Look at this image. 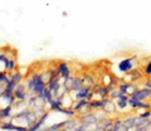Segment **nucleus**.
<instances>
[{
    "instance_id": "f257e3e1",
    "label": "nucleus",
    "mask_w": 151,
    "mask_h": 131,
    "mask_svg": "<svg viewBox=\"0 0 151 131\" xmlns=\"http://www.w3.org/2000/svg\"><path fill=\"white\" fill-rule=\"evenodd\" d=\"M14 96L18 101H25L32 96V93L27 90V86L23 85V83H18L14 88Z\"/></svg>"
},
{
    "instance_id": "f03ea898",
    "label": "nucleus",
    "mask_w": 151,
    "mask_h": 131,
    "mask_svg": "<svg viewBox=\"0 0 151 131\" xmlns=\"http://www.w3.org/2000/svg\"><path fill=\"white\" fill-rule=\"evenodd\" d=\"M131 98H134V100H139V101H145L147 100V98H151V90L150 88H137L134 93H131L130 95Z\"/></svg>"
},
{
    "instance_id": "7ed1b4c3",
    "label": "nucleus",
    "mask_w": 151,
    "mask_h": 131,
    "mask_svg": "<svg viewBox=\"0 0 151 131\" xmlns=\"http://www.w3.org/2000/svg\"><path fill=\"white\" fill-rule=\"evenodd\" d=\"M127 105H129V107L132 110H150V107H151V105L149 104V102L134 100V98H131V97H129Z\"/></svg>"
},
{
    "instance_id": "20e7f679",
    "label": "nucleus",
    "mask_w": 151,
    "mask_h": 131,
    "mask_svg": "<svg viewBox=\"0 0 151 131\" xmlns=\"http://www.w3.org/2000/svg\"><path fill=\"white\" fill-rule=\"evenodd\" d=\"M134 58H125V59H122L121 62L119 63V66H117V68H119V71L121 73H127V72H130L131 69H134L135 68V64H134Z\"/></svg>"
},
{
    "instance_id": "39448f33",
    "label": "nucleus",
    "mask_w": 151,
    "mask_h": 131,
    "mask_svg": "<svg viewBox=\"0 0 151 131\" xmlns=\"http://www.w3.org/2000/svg\"><path fill=\"white\" fill-rule=\"evenodd\" d=\"M137 86H135L132 82H126V81H122L121 83H119V86H117V90L120 92L125 93V95H131V93H134L136 90H137Z\"/></svg>"
},
{
    "instance_id": "423d86ee",
    "label": "nucleus",
    "mask_w": 151,
    "mask_h": 131,
    "mask_svg": "<svg viewBox=\"0 0 151 131\" xmlns=\"http://www.w3.org/2000/svg\"><path fill=\"white\" fill-rule=\"evenodd\" d=\"M125 74H126V76L124 77V81H126V82H135V81H139V79H141L144 77L142 71L139 69V68L131 69L130 72H127Z\"/></svg>"
},
{
    "instance_id": "0eeeda50",
    "label": "nucleus",
    "mask_w": 151,
    "mask_h": 131,
    "mask_svg": "<svg viewBox=\"0 0 151 131\" xmlns=\"http://www.w3.org/2000/svg\"><path fill=\"white\" fill-rule=\"evenodd\" d=\"M48 119H49V112L48 111L43 112L40 117L38 119L37 122H34L32 126H28V131H38V130H40L42 127H43V125L47 122V120Z\"/></svg>"
},
{
    "instance_id": "6e6552de",
    "label": "nucleus",
    "mask_w": 151,
    "mask_h": 131,
    "mask_svg": "<svg viewBox=\"0 0 151 131\" xmlns=\"http://www.w3.org/2000/svg\"><path fill=\"white\" fill-rule=\"evenodd\" d=\"M57 69H58L59 72V76L60 78H68L69 76H72V72H70V68L67 62H64V60H60V62H58V64H57Z\"/></svg>"
},
{
    "instance_id": "1a4fd4ad",
    "label": "nucleus",
    "mask_w": 151,
    "mask_h": 131,
    "mask_svg": "<svg viewBox=\"0 0 151 131\" xmlns=\"http://www.w3.org/2000/svg\"><path fill=\"white\" fill-rule=\"evenodd\" d=\"M92 91V88L91 87H88V86H83L81 90L76 92V96H72L73 98V101L76 100H86L87 96H88V93Z\"/></svg>"
},
{
    "instance_id": "9d476101",
    "label": "nucleus",
    "mask_w": 151,
    "mask_h": 131,
    "mask_svg": "<svg viewBox=\"0 0 151 131\" xmlns=\"http://www.w3.org/2000/svg\"><path fill=\"white\" fill-rule=\"evenodd\" d=\"M38 97H39V98H40V100H42V101H43V102H44V104H45V105H49V104H50V102H52V101H53V100H54V96H53V95H52V92H50V91H49V90H48V88H47V87L44 88V91H43V92H42V95H39V96H38Z\"/></svg>"
},
{
    "instance_id": "9b49d317",
    "label": "nucleus",
    "mask_w": 151,
    "mask_h": 131,
    "mask_svg": "<svg viewBox=\"0 0 151 131\" xmlns=\"http://www.w3.org/2000/svg\"><path fill=\"white\" fill-rule=\"evenodd\" d=\"M103 106H105V102H103L101 98L100 100H96L93 98L88 102V107L91 109V111H97V110H103Z\"/></svg>"
},
{
    "instance_id": "f8f14e48",
    "label": "nucleus",
    "mask_w": 151,
    "mask_h": 131,
    "mask_svg": "<svg viewBox=\"0 0 151 131\" xmlns=\"http://www.w3.org/2000/svg\"><path fill=\"white\" fill-rule=\"evenodd\" d=\"M88 102L89 101H87V100H76V101H73V104L70 105V109L74 110L76 112H79L83 107L88 106Z\"/></svg>"
},
{
    "instance_id": "ddd939ff",
    "label": "nucleus",
    "mask_w": 151,
    "mask_h": 131,
    "mask_svg": "<svg viewBox=\"0 0 151 131\" xmlns=\"http://www.w3.org/2000/svg\"><path fill=\"white\" fill-rule=\"evenodd\" d=\"M82 87H83L82 78L79 76H74L73 77V83H72V91H70V92H77V91L81 90Z\"/></svg>"
},
{
    "instance_id": "4468645a",
    "label": "nucleus",
    "mask_w": 151,
    "mask_h": 131,
    "mask_svg": "<svg viewBox=\"0 0 151 131\" xmlns=\"http://www.w3.org/2000/svg\"><path fill=\"white\" fill-rule=\"evenodd\" d=\"M10 81L14 82L15 85H18V83H22L23 81V74L18 71V69H15L14 72L10 73Z\"/></svg>"
},
{
    "instance_id": "2eb2a0df",
    "label": "nucleus",
    "mask_w": 151,
    "mask_h": 131,
    "mask_svg": "<svg viewBox=\"0 0 151 131\" xmlns=\"http://www.w3.org/2000/svg\"><path fill=\"white\" fill-rule=\"evenodd\" d=\"M63 107L62 102H60L58 98H54L53 101L49 104V111H55V112H59V110Z\"/></svg>"
},
{
    "instance_id": "dca6fc26",
    "label": "nucleus",
    "mask_w": 151,
    "mask_h": 131,
    "mask_svg": "<svg viewBox=\"0 0 151 131\" xmlns=\"http://www.w3.org/2000/svg\"><path fill=\"white\" fill-rule=\"evenodd\" d=\"M17 68H18L17 67V60L14 59V58H9L8 63H6V67H5V71L9 72V73H12V72L15 71Z\"/></svg>"
},
{
    "instance_id": "f3484780",
    "label": "nucleus",
    "mask_w": 151,
    "mask_h": 131,
    "mask_svg": "<svg viewBox=\"0 0 151 131\" xmlns=\"http://www.w3.org/2000/svg\"><path fill=\"white\" fill-rule=\"evenodd\" d=\"M116 101V109L119 110V111H126L127 110V107H129V105H127V101L125 100H121V98H117Z\"/></svg>"
},
{
    "instance_id": "a211bd4d",
    "label": "nucleus",
    "mask_w": 151,
    "mask_h": 131,
    "mask_svg": "<svg viewBox=\"0 0 151 131\" xmlns=\"http://www.w3.org/2000/svg\"><path fill=\"white\" fill-rule=\"evenodd\" d=\"M59 112L65 115V116H68V117H76V116H77V112L74 110H72L70 107H62V109L59 110Z\"/></svg>"
},
{
    "instance_id": "6ab92c4d",
    "label": "nucleus",
    "mask_w": 151,
    "mask_h": 131,
    "mask_svg": "<svg viewBox=\"0 0 151 131\" xmlns=\"http://www.w3.org/2000/svg\"><path fill=\"white\" fill-rule=\"evenodd\" d=\"M82 82H83V86H88V87H92V86L94 85L93 77H92V76H88V74L82 78Z\"/></svg>"
},
{
    "instance_id": "aec40b11",
    "label": "nucleus",
    "mask_w": 151,
    "mask_h": 131,
    "mask_svg": "<svg viewBox=\"0 0 151 131\" xmlns=\"http://www.w3.org/2000/svg\"><path fill=\"white\" fill-rule=\"evenodd\" d=\"M64 124H65L64 121H60V122H57V124H54V125L49 126L48 130H49V131H58V130H60V129L64 127Z\"/></svg>"
},
{
    "instance_id": "412c9836",
    "label": "nucleus",
    "mask_w": 151,
    "mask_h": 131,
    "mask_svg": "<svg viewBox=\"0 0 151 131\" xmlns=\"http://www.w3.org/2000/svg\"><path fill=\"white\" fill-rule=\"evenodd\" d=\"M102 85L103 86H108L110 83L112 82V76H110V74H103V78H102Z\"/></svg>"
},
{
    "instance_id": "4be33fe9",
    "label": "nucleus",
    "mask_w": 151,
    "mask_h": 131,
    "mask_svg": "<svg viewBox=\"0 0 151 131\" xmlns=\"http://www.w3.org/2000/svg\"><path fill=\"white\" fill-rule=\"evenodd\" d=\"M121 93H122V92H120L119 90H113V91L110 93V95H108V97H110L112 101H115V100H117V98L120 97Z\"/></svg>"
},
{
    "instance_id": "5701e85b",
    "label": "nucleus",
    "mask_w": 151,
    "mask_h": 131,
    "mask_svg": "<svg viewBox=\"0 0 151 131\" xmlns=\"http://www.w3.org/2000/svg\"><path fill=\"white\" fill-rule=\"evenodd\" d=\"M142 73H144V76H151V60L146 63V66L144 67Z\"/></svg>"
},
{
    "instance_id": "b1692460",
    "label": "nucleus",
    "mask_w": 151,
    "mask_h": 131,
    "mask_svg": "<svg viewBox=\"0 0 151 131\" xmlns=\"http://www.w3.org/2000/svg\"><path fill=\"white\" fill-rule=\"evenodd\" d=\"M141 119H150L151 117V110H144V112L139 114Z\"/></svg>"
},
{
    "instance_id": "393cba45",
    "label": "nucleus",
    "mask_w": 151,
    "mask_h": 131,
    "mask_svg": "<svg viewBox=\"0 0 151 131\" xmlns=\"http://www.w3.org/2000/svg\"><path fill=\"white\" fill-rule=\"evenodd\" d=\"M83 129H84V124L78 120V124L76 125V127L73 129V131H83Z\"/></svg>"
},
{
    "instance_id": "a878e982",
    "label": "nucleus",
    "mask_w": 151,
    "mask_h": 131,
    "mask_svg": "<svg viewBox=\"0 0 151 131\" xmlns=\"http://www.w3.org/2000/svg\"><path fill=\"white\" fill-rule=\"evenodd\" d=\"M113 122V126H117V127H120V126L122 125V120L121 119H116V120H112Z\"/></svg>"
},
{
    "instance_id": "bb28decb",
    "label": "nucleus",
    "mask_w": 151,
    "mask_h": 131,
    "mask_svg": "<svg viewBox=\"0 0 151 131\" xmlns=\"http://www.w3.org/2000/svg\"><path fill=\"white\" fill-rule=\"evenodd\" d=\"M145 87L146 88H150V90H151V79H149V81L145 82Z\"/></svg>"
},
{
    "instance_id": "cd10ccee",
    "label": "nucleus",
    "mask_w": 151,
    "mask_h": 131,
    "mask_svg": "<svg viewBox=\"0 0 151 131\" xmlns=\"http://www.w3.org/2000/svg\"><path fill=\"white\" fill-rule=\"evenodd\" d=\"M106 131H120V127H117V126H112L111 129H108Z\"/></svg>"
},
{
    "instance_id": "c85d7f7f",
    "label": "nucleus",
    "mask_w": 151,
    "mask_h": 131,
    "mask_svg": "<svg viewBox=\"0 0 151 131\" xmlns=\"http://www.w3.org/2000/svg\"><path fill=\"white\" fill-rule=\"evenodd\" d=\"M38 131H49V130H48V127H42L40 130H38Z\"/></svg>"
}]
</instances>
